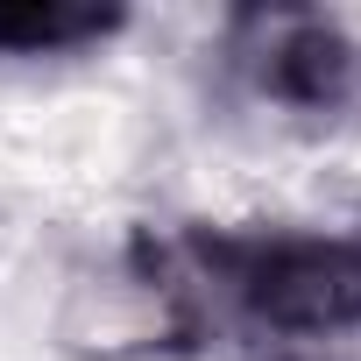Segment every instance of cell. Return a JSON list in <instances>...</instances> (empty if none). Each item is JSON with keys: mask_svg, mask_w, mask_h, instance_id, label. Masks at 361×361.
I'll use <instances>...</instances> for the list:
<instances>
[{"mask_svg": "<svg viewBox=\"0 0 361 361\" xmlns=\"http://www.w3.org/2000/svg\"><path fill=\"white\" fill-rule=\"evenodd\" d=\"M199 283L220 290L248 326L319 347L361 326V241L354 234H255V241H199Z\"/></svg>", "mask_w": 361, "mask_h": 361, "instance_id": "obj_1", "label": "cell"}, {"mask_svg": "<svg viewBox=\"0 0 361 361\" xmlns=\"http://www.w3.org/2000/svg\"><path fill=\"white\" fill-rule=\"evenodd\" d=\"M234 64L248 71V85L276 106H298V114H333L347 92H354V43L326 22V15H298V8H276V15H241L234 22Z\"/></svg>", "mask_w": 361, "mask_h": 361, "instance_id": "obj_2", "label": "cell"}, {"mask_svg": "<svg viewBox=\"0 0 361 361\" xmlns=\"http://www.w3.org/2000/svg\"><path fill=\"white\" fill-rule=\"evenodd\" d=\"M121 29L114 8H78V0H0V57H71Z\"/></svg>", "mask_w": 361, "mask_h": 361, "instance_id": "obj_3", "label": "cell"}]
</instances>
